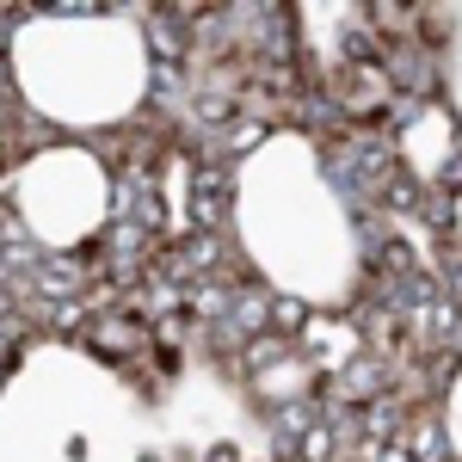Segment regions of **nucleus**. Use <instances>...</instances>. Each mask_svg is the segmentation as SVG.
Instances as JSON below:
<instances>
[{"mask_svg":"<svg viewBox=\"0 0 462 462\" xmlns=\"http://www.w3.org/2000/svg\"><path fill=\"white\" fill-rule=\"evenodd\" d=\"M389 383H394V370H389V364H376L370 352L333 370V389H339V401H357V407H370L376 394H389Z\"/></svg>","mask_w":462,"mask_h":462,"instance_id":"1","label":"nucleus"},{"mask_svg":"<svg viewBox=\"0 0 462 462\" xmlns=\"http://www.w3.org/2000/svg\"><path fill=\"white\" fill-rule=\"evenodd\" d=\"M148 43H154V56H167V69H179V56H185V32H179L167 13L148 19Z\"/></svg>","mask_w":462,"mask_h":462,"instance_id":"2","label":"nucleus"},{"mask_svg":"<svg viewBox=\"0 0 462 462\" xmlns=\"http://www.w3.org/2000/svg\"><path fill=\"white\" fill-rule=\"evenodd\" d=\"M265 327H278L284 339H296V333H309V309H302V302H290V296H278V302L265 309Z\"/></svg>","mask_w":462,"mask_h":462,"instance_id":"3","label":"nucleus"},{"mask_svg":"<svg viewBox=\"0 0 462 462\" xmlns=\"http://www.w3.org/2000/svg\"><path fill=\"white\" fill-rule=\"evenodd\" d=\"M210 462H241V457H235L228 444H216V450H210Z\"/></svg>","mask_w":462,"mask_h":462,"instance_id":"4","label":"nucleus"}]
</instances>
